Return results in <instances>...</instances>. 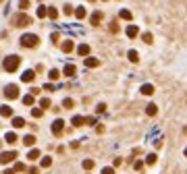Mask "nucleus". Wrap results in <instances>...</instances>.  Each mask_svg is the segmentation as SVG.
<instances>
[{
    "instance_id": "nucleus-9",
    "label": "nucleus",
    "mask_w": 187,
    "mask_h": 174,
    "mask_svg": "<svg viewBox=\"0 0 187 174\" xmlns=\"http://www.w3.org/2000/svg\"><path fill=\"white\" fill-rule=\"evenodd\" d=\"M77 54H79V56H87V54H90V46H87V44H81V46L77 48Z\"/></svg>"
},
{
    "instance_id": "nucleus-39",
    "label": "nucleus",
    "mask_w": 187,
    "mask_h": 174,
    "mask_svg": "<svg viewBox=\"0 0 187 174\" xmlns=\"http://www.w3.org/2000/svg\"><path fill=\"white\" fill-rule=\"evenodd\" d=\"M96 110H98V114H102V112H104V110H106V106H104V104H100V106H98V108H96Z\"/></svg>"
},
{
    "instance_id": "nucleus-14",
    "label": "nucleus",
    "mask_w": 187,
    "mask_h": 174,
    "mask_svg": "<svg viewBox=\"0 0 187 174\" xmlns=\"http://www.w3.org/2000/svg\"><path fill=\"white\" fill-rule=\"evenodd\" d=\"M98 64H100V60H98V58H85V67H90V69H92V67H98Z\"/></svg>"
},
{
    "instance_id": "nucleus-8",
    "label": "nucleus",
    "mask_w": 187,
    "mask_h": 174,
    "mask_svg": "<svg viewBox=\"0 0 187 174\" xmlns=\"http://www.w3.org/2000/svg\"><path fill=\"white\" fill-rule=\"evenodd\" d=\"M0 116H12V108L11 106H0Z\"/></svg>"
},
{
    "instance_id": "nucleus-20",
    "label": "nucleus",
    "mask_w": 187,
    "mask_h": 174,
    "mask_svg": "<svg viewBox=\"0 0 187 174\" xmlns=\"http://www.w3.org/2000/svg\"><path fill=\"white\" fill-rule=\"evenodd\" d=\"M27 158H29V160L34 162V160H37V158H40V151H37V149H31L29 153H27Z\"/></svg>"
},
{
    "instance_id": "nucleus-7",
    "label": "nucleus",
    "mask_w": 187,
    "mask_h": 174,
    "mask_svg": "<svg viewBox=\"0 0 187 174\" xmlns=\"http://www.w3.org/2000/svg\"><path fill=\"white\" fill-rule=\"evenodd\" d=\"M35 79V73L34 70H25L23 75H21V81H25V83H31Z\"/></svg>"
},
{
    "instance_id": "nucleus-37",
    "label": "nucleus",
    "mask_w": 187,
    "mask_h": 174,
    "mask_svg": "<svg viewBox=\"0 0 187 174\" xmlns=\"http://www.w3.org/2000/svg\"><path fill=\"white\" fill-rule=\"evenodd\" d=\"M146 162H148V164H154V162H156V155H154V153H150V155H148V160H146Z\"/></svg>"
},
{
    "instance_id": "nucleus-21",
    "label": "nucleus",
    "mask_w": 187,
    "mask_h": 174,
    "mask_svg": "<svg viewBox=\"0 0 187 174\" xmlns=\"http://www.w3.org/2000/svg\"><path fill=\"white\" fill-rule=\"evenodd\" d=\"M42 114H44V108H34V110H31V116H34V118H40Z\"/></svg>"
},
{
    "instance_id": "nucleus-18",
    "label": "nucleus",
    "mask_w": 187,
    "mask_h": 174,
    "mask_svg": "<svg viewBox=\"0 0 187 174\" xmlns=\"http://www.w3.org/2000/svg\"><path fill=\"white\" fill-rule=\"evenodd\" d=\"M127 35L129 37H135V35H137V27H135V25H129L127 27Z\"/></svg>"
},
{
    "instance_id": "nucleus-23",
    "label": "nucleus",
    "mask_w": 187,
    "mask_h": 174,
    "mask_svg": "<svg viewBox=\"0 0 187 174\" xmlns=\"http://www.w3.org/2000/svg\"><path fill=\"white\" fill-rule=\"evenodd\" d=\"M129 60H131V62H137V60H139V56H137L135 50H129Z\"/></svg>"
},
{
    "instance_id": "nucleus-32",
    "label": "nucleus",
    "mask_w": 187,
    "mask_h": 174,
    "mask_svg": "<svg viewBox=\"0 0 187 174\" xmlns=\"http://www.w3.org/2000/svg\"><path fill=\"white\" fill-rule=\"evenodd\" d=\"M62 106H65V108H67V110H69V108H73V100H69V97H67V100H65V102H62Z\"/></svg>"
},
{
    "instance_id": "nucleus-43",
    "label": "nucleus",
    "mask_w": 187,
    "mask_h": 174,
    "mask_svg": "<svg viewBox=\"0 0 187 174\" xmlns=\"http://www.w3.org/2000/svg\"><path fill=\"white\" fill-rule=\"evenodd\" d=\"M2 174H15V170H11V168H9V170H4Z\"/></svg>"
},
{
    "instance_id": "nucleus-42",
    "label": "nucleus",
    "mask_w": 187,
    "mask_h": 174,
    "mask_svg": "<svg viewBox=\"0 0 187 174\" xmlns=\"http://www.w3.org/2000/svg\"><path fill=\"white\" fill-rule=\"evenodd\" d=\"M143 168V162H135V170H141Z\"/></svg>"
},
{
    "instance_id": "nucleus-34",
    "label": "nucleus",
    "mask_w": 187,
    "mask_h": 174,
    "mask_svg": "<svg viewBox=\"0 0 187 174\" xmlns=\"http://www.w3.org/2000/svg\"><path fill=\"white\" fill-rule=\"evenodd\" d=\"M143 42H146V44H152V33H143Z\"/></svg>"
},
{
    "instance_id": "nucleus-29",
    "label": "nucleus",
    "mask_w": 187,
    "mask_h": 174,
    "mask_svg": "<svg viewBox=\"0 0 187 174\" xmlns=\"http://www.w3.org/2000/svg\"><path fill=\"white\" fill-rule=\"evenodd\" d=\"M58 77H60V73H58L56 69H52V70H50V79H52V81H56Z\"/></svg>"
},
{
    "instance_id": "nucleus-12",
    "label": "nucleus",
    "mask_w": 187,
    "mask_h": 174,
    "mask_svg": "<svg viewBox=\"0 0 187 174\" xmlns=\"http://www.w3.org/2000/svg\"><path fill=\"white\" fill-rule=\"evenodd\" d=\"M4 141H6L9 145H12V143H17V135H15V133H6V135H4Z\"/></svg>"
},
{
    "instance_id": "nucleus-35",
    "label": "nucleus",
    "mask_w": 187,
    "mask_h": 174,
    "mask_svg": "<svg viewBox=\"0 0 187 174\" xmlns=\"http://www.w3.org/2000/svg\"><path fill=\"white\" fill-rule=\"evenodd\" d=\"M19 6H21V9H29V0H21V2H19Z\"/></svg>"
},
{
    "instance_id": "nucleus-17",
    "label": "nucleus",
    "mask_w": 187,
    "mask_h": 174,
    "mask_svg": "<svg viewBox=\"0 0 187 174\" xmlns=\"http://www.w3.org/2000/svg\"><path fill=\"white\" fill-rule=\"evenodd\" d=\"M90 21H92V25H98V23H100V21H102V12H94V15H92V19H90Z\"/></svg>"
},
{
    "instance_id": "nucleus-2",
    "label": "nucleus",
    "mask_w": 187,
    "mask_h": 174,
    "mask_svg": "<svg viewBox=\"0 0 187 174\" xmlns=\"http://www.w3.org/2000/svg\"><path fill=\"white\" fill-rule=\"evenodd\" d=\"M37 35H34V33H25V35H21V46L23 48H35L37 46Z\"/></svg>"
},
{
    "instance_id": "nucleus-27",
    "label": "nucleus",
    "mask_w": 187,
    "mask_h": 174,
    "mask_svg": "<svg viewBox=\"0 0 187 174\" xmlns=\"http://www.w3.org/2000/svg\"><path fill=\"white\" fill-rule=\"evenodd\" d=\"M48 17H50V19H56V17H58V11L50 6V9H48Z\"/></svg>"
},
{
    "instance_id": "nucleus-10",
    "label": "nucleus",
    "mask_w": 187,
    "mask_h": 174,
    "mask_svg": "<svg viewBox=\"0 0 187 174\" xmlns=\"http://www.w3.org/2000/svg\"><path fill=\"white\" fill-rule=\"evenodd\" d=\"M62 52H65V54H69V52H73V42H71V39H67V42H62Z\"/></svg>"
},
{
    "instance_id": "nucleus-40",
    "label": "nucleus",
    "mask_w": 187,
    "mask_h": 174,
    "mask_svg": "<svg viewBox=\"0 0 187 174\" xmlns=\"http://www.w3.org/2000/svg\"><path fill=\"white\" fill-rule=\"evenodd\" d=\"M85 122H87V125H96V118H94V116H90V118H85Z\"/></svg>"
},
{
    "instance_id": "nucleus-4",
    "label": "nucleus",
    "mask_w": 187,
    "mask_h": 174,
    "mask_svg": "<svg viewBox=\"0 0 187 174\" xmlns=\"http://www.w3.org/2000/svg\"><path fill=\"white\" fill-rule=\"evenodd\" d=\"M4 95H6L9 100H17V97H19V87H17V85H6V87H4Z\"/></svg>"
},
{
    "instance_id": "nucleus-30",
    "label": "nucleus",
    "mask_w": 187,
    "mask_h": 174,
    "mask_svg": "<svg viewBox=\"0 0 187 174\" xmlns=\"http://www.w3.org/2000/svg\"><path fill=\"white\" fill-rule=\"evenodd\" d=\"M40 106H42V108H48V106H50V100H48V97H42V100H40Z\"/></svg>"
},
{
    "instance_id": "nucleus-3",
    "label": "nucleus",
    "mask_w": 187,
    "mask_h": 174,
    "mask_svg": "<svg viewBox=\"0 0 187 174\" xmlns=\"http://www.w3.org/2000/svg\"><path fill=\"white\" fill-rule=\"evenodd\" d=\"M12 25H15V27H27V25H31V17H29V15H23V12H21V15H15V17H12Z\"/></svg>"
},
{
    "instance_id": "nucleus-13",
    "label": "nucleus",
    "mask_w": 187,
    "mask_h": 174,
    "mask_svg": "<svg viewBox=\"0 0 187 174\" xmlns=\"http://www.w3.org/2000/svg\"><path fill=\"white\" fill-rule=\"evenodd\" d=\"M23 143L27 145V147H31V145H35V137H34V135H25V137H23Z\"/></svg>"
},
{
    "instance_id": "nucleus-6",
    "label": "nucleus",
    "mask_w": 187,
    "mask_h": 174,
    "mask_svg": "<svg viewBox=\"0 0 187 174\" xmlns=\"http://www.w3.org/2000/svg\"><path fill=\"white\" fill-rule=\"evenodd\" d=\"M15 158H17V151H4V153H0V164H9Z\"/></svg>"
},
{
    "instance_id": "nucleus-25",
    "label": "nucleus",
    "mask_w": 187,
    "mask_h": 174,
    "mask_svg": "<svg viewBox=\"0 0 187 174\" xmlns=\"http://www.w3.org/2000/svg\"><path fill=\"white\" fill-rule=\"evenodd\" d=\"M46 15H48V9H46V6H40V9H37V17H40V19H44Z\"/></svg>"
},
{
    "instance_id": "nucleus-5",
    "label": "nucleus",
    "mask_w": 187,
    "mask_h": 174,
    "mask_svg": "<svg viewBox=\"0 0 187 174\" xmlns=\"http://www.w3.org/2000/svg\"><path fill=\"white\" fill-rule=\"evenodd\" d=\"M62 131H65V122H62L60 118H56V120L52 122V133L58 137V135H62Z\"/></svg>"
},
{
    "instance_id": "nucleus-1",
    "label": "nucleus",
    "mask_w": 187,
    "mask_h": 174,
    "mask_svg": "<svg viewBox=\"0 0 187 174\" xmlns=\"http://www.w3.org/2000/svg\"><path fill=\"white\" fill-rule=\"evenodd\" d=\"M19 64H21V58L19 56H6L4 58V62H2V67H4V70H9V73H15V70L19 69Z\"/></svg>"
},
{
    "instance_id": "nucleus-28",
    "label": "nucleus",
    "mask_w": 187,
    "mask_h": 174,
    "mask_svg": "<svg viewBox=\"0 0 187 174\" xmlns=\"http://www.w3.org/2000/svg\"><path fill=\"white\" fill-rule=\"evenodd\" d=\"M83 168H85V170H92L94 168V160H83Z\"/></svg>"
},
{
    "instance_id": "nucleus-36",
    "label": "nucleus",
    "mask_w": 187,
    "mask_h": 174,
    "mask_svg": "<svg viewBox=\"0 0 187 174\" xmlns=\"http://www.w3.org/2000/svg\"><path fill=\"white\" fill-rule=\"evenodd\" d=\"M15 170H19V172H23V170H25V166H23V164H21V162H17V164H15Z\"/></svg>"
},
{
    "instance_id": "nucleus-26",
    "label": "nucleus",
    "mask_w": 187,
    "mask_h": 174,
    "mask_svg": "<svg viewBox=\"0 0 187 174\" xmlns=\"http://www.w3.org/2000/svg\"><path fill=\"white\" fill-rule=\"evenodd\" d=\"M146 112H148V116H156V112H158V110H156V106H154V104H150Z\"/></svg>"
},
{
    "instance_id": "nucleus-11",
    "label": "nucleus",
    "mask_w": 187,
    "mask_h": 174,
    "mask_svg": "<svg viewBox=\"0 0 187 174\" xmlns=\"http://www.w3.org/2000/svg\"><path fill=\"white\" fill-rule=\"evenodd\" d=\"M62 73H65V75H67V77H73V75H75V73H77V69H75V67H73V64H67V67H65V70H62Z\"/></svg>"
},
{
    "instance_id": "nucleus-31",
    "label": "nucleus",
    "mask_w": 187,
    "mask_h": 174,
    "mask_svg": "<svg viewBox=\"0 0 187 174\" xmlns=\"http://www.w3.org/2000/svg\"><path fill=\"white\" fill-rule=\"evenodd\" d=\"M121 19H127L129 21V19H131V12L129 11H121Z\"/></svg>"
},
{
    "instance_id": "nucleus-19",
    "label": "nucleus",
    "mask_w": 187,
    "mask_h": 174,
    "mask_svg": "<svg viewBox=\"0 0 187 174\" xmlns=\"http://www.w3.org/2000/svg\"><path fill=\"white\" fill-rule=\"evenodd\" d=\"M141 93H143V95H152L154 87H152V85H143V87H141Z\"/></svg>"
},
{
    "instance_id": "nucleus-16",
    "label": "nucleus",
    "mask_w": 187,
    "mask_h": 174,
    "mask_svg": "<svg viewBox=\"0 0 187 174\" xmlns=\"http://www.w3.org/2000/svg\"><path fill=\"white\" fill-rule=\"evenodd\" d=\"M12 127H15V128L25 127V120H23V118H19V116H17V118H12Z\"/></svg>"
},
{
    "instance_id": "nucleus-41",
    "label": "nucleus",
    "mask_w": 187,
    "mask_h": 174,
    "mask_svg": "<svg viewBox=\"0 0 187 174\" xmlns=\"http://www.w3.org/2000/svg\"><path fill=\"white\" fill-rule=\"evenodd\" d=\"M102 174H115V170H112V168H104V170H102Z\"/></svg>"
},
{
    "instance_id": "nucleus-22",
    "label": "nucleus",
    "mask_w": 187,
    "mask_h": 174,
    "mask_svg": "<svg viewBox=\"0 0 187 174\" xmlns=\"http://www.w3.org/2000/svg\"><path fill=\"white\" fill-rule=\"evenodd\" d=\"M75 17H77V19H83V17H85V9H83V6H77V11H75Z\"/></svg>"
},
{
    "instance_id": "nucleus-38",
    "label": "nucleus",
    "mask_w": 187,
    "mask_h": 174,
    "mask_svg": "<svg viewBox=\"0 0 187 174\" xmlns=\"http://www.w3.org/2000/svg\"><path fill=\"white\" fill-rule=\"evenodd\" d=\"M71 12H73V6L67 4V6H65V15H71Z\"/></svg>"
},
{
    "instance_id": "nucleus-44",
    "label": "nucleus",
    "mask_w": 187,
    "mask_h": 174,
    "mask_svg": "<svg viewBox=\"0 0 187 174\" xmlns=\"http://www.w3.org/2000/svg\"><path fill=\"white\" fill-rule=\"evenodd\" d=\"M185 155H187V149H185Z\"/></svg>"
},
{
    "instance_id": "nucleus-33",
    "label": "nucleus",
    "mask_w": 187,
    "mask_h": 174,
    "mask_svg": "<svg viewBox=\"0 0 187 174\" xmlns=\"http://www.w3.org/2000/svg\"><path fill=\"white\" fill-rule=\"evenodd\" d=\"M50 164H52V160H50V158H44V160H42V168H48Z\"/></svg>"
},
{
    "instance_id": "nucleus-24",
    "label": "nucleus",
    "mask_w": 187,
    "mask_h": 174,
    "mask_svg": "<svg viewBox=\"0 0 187 174\" xmlns=\"http://www.w3.org/2000/svg\"><path fill=\"white\" fill-rule=\"evenodd\" d=\"M23 104H25V106H31V104H34V93L25 95V97H23Z\"/></svg>"
},
{
    "instance_id": "nucleus-15",
    "label": "nucleus",
    "mask_w": 187,
    "mask_h": 174,
    "mask_svg": "<svg viewBox=\"0 0 187 174\" xmlns=\"http://www.w3.org/2000/svg\"><path fill=\"white\" fill-rule=\"evenodd\" d=\"M71 122H73V127H81L83 122H85V118H83V116H73Z\"/></svg>"
}]
</instances>
